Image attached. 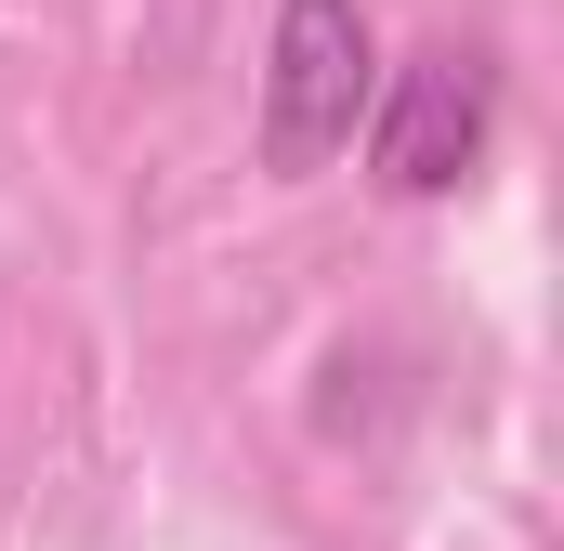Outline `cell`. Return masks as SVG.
<instances>
[{
	"label": "cell",
	"mask_w": 564,
	"mask_h": 551,
	"mask_svg": "<svg viewBox=\"0 0 564 551\" xmlns=\"http://www.w3.org/2000/svg\"><path fill=\"white\" fill-rule=\"evenodd\" d=\"M355 132H368V184L381 197H408V210L459 197L486 171V144H499V53L486 40H433L408 66H381Z\"/></svg>",
	"instance_id": "obj_1"
},
{
	"label": "cell",
	"mask_w": 564,
	"mask_h": 551,
	"mask_svg": "<svg viewBox=\"0 0 564 551\" xmlns=\"http://www.w3.org/2000/svg\"><path fill=\"white\" fill-rule=\"evenodd\" d=\"M368 93H381L368 0H276V40H263V171L276 184H315L355 144Z\"/></svg>",
	"instance_id": "obj_2"
}]
</instances>
